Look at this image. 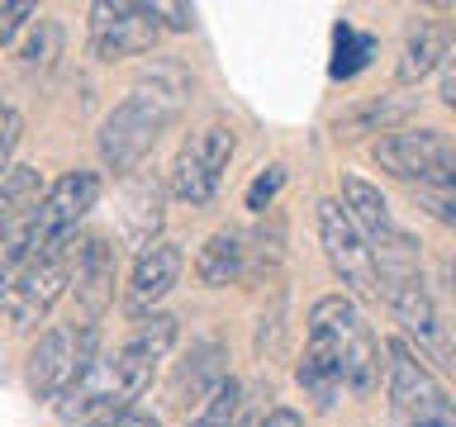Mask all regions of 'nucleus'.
<instances>
[{
	"label": "nucleus",
	"mask_w": 456,
	"mask_h": 427,
	"mask_svg": "<svg viewBox=\"0 0 456 427\" xmlns=\"http://www.w3.org/2000/svg\"><path fill=\"white\" fill-rule=\"evenodd\" d=\"M185 95H191V85H185L181 67H157L152 77H142L134 91L105 114V124H100V133H95V152H100V162H105V171L134 176L142 166V157L152 152V142L162 138V128L181 114Z\"/></svg>",
	"instance_id": "f257e3e1"
},
{
	"label": "nucleus",
	"mask_w": 456,
	"mask_h": 427,
	"mask_svg": "<svg viewBox=\"0 0 456 427\" xmlns=\"http://www.w3.org/2000/svg\"><path fill=\"white\" fill-rule=\"evenodd\" d=\"M309 333H319L328 347L338 351L352 394H370L380 384V342L347 294L319 299V304L309 309Z\"/></svg>",
	"instance_id": "f03ea898"
},
{
	"label": "nucleus",
	"mask_w": 456,
	"mask_h": 427,
	"mask_svg": "<svg viewBox=\"0 0 456 427\" xmlns=\"http://www.w3.org/2000/svg\"><path fill=\"white\" fill-rule=\"evenodd\" d=\"M385 390H390V413L399 427H456V404L442 394L433 370L404 337L385 342Z\"/></svg>",
	"instance_id": "7ed1b4c3"
},
{
	"label": "nucleus",
	"mask_w": 456,
	"mask_h": 427,
	"mask_svg": "<svg viewBox=\"0 0 456 427\" xmlns=\"http://www.w3.org/2000/svg\"><path fill=\"white\" fill-rule=\"evenodd\" d=\"M71 262H77V247L62 242L53 252H38L14 270V276L0 285V313L10 318L14 333H28L53 313V304L62 299V290H71Z\"/></svg>",
	"instance_id": "20e7f679"
},
{
	"label": "nucleus",
	"mask_w": 456,
	"mask_h": 427,
	"mask_svg": "<svg viewBox=\"0 0 456 427\" xmlns=\"http://www.w3.org/2000/svg\"><path fill=\"white\" fill-rule=\"evenodd\" d=\"M95 361H100V327L57 323L28 351V390H34V399H62Z\"/></svg>",
	"instance_id": "39448f33"
},
{
	"label": "nucleus",
	"mask_w": 456,
	"mask_h": 427,
	"mask_svg": "<svg viewBox=\"0 0 456 427\" xmlns=\"http://www.w3.org/2000/svg\"><path fill=\"white\" fill-rule=\"evenodd\" d=\"M385 280V304L395 309V318L404 323V333L413 337V351L423 361H437L447 375H456V347L447 337V327L437 318V304L423 285V270H390Z\"/></svg>",
	"instance_id": "423d86ee"
},
{
	"label": "nucleus",
	"mask_w": 456,
	"mask_h": 427,
	"mask_svg": "<svg viewBox=\"0 0 456 427\" xmlns=\"http://www.w3.org/2000/svg\"><path fill=\"white\" fill-rule=\"evenodd\" d=\"M342 199H347V214H352V223L362 228L366 247L376 252L380 276H390V270H419V242L395 223V214H390V205H385V195L376 185L362 181V176H347L342 181Z\"/></svg>",
	"instance_id": "0eeeda50"
},
{
	"label": "nucleus",
	"mask_w": 456,
	"mask_h": 427,
	"mask_svg": "<svg viewBox=\"0 0 456 427\" xmlns=\"http://www.w3.org/2000/svg\"><path fill=\"white\" fill-rule=\"evenodd\" d=\"M238 152V133L228 124H205L200 133H191L181 142L176 162H171V190L185 205H209L224 185V171Z\"/></svg>",
	"instance_id": "6e6552de"
},
{
	"label": "nucleus",
	"mask_w": 456,
	"mask_h": 427,
	"mask_svg": "<svg viewBox=\"0 0 456 427\" xmlns=\"http://www.w3.org/2000/svg\"><path fill=\"white\" fill-rule=\"evenodd\" d=\"M319 238H323V256L328 266L342 276L352 294L362 299H385V280L376 266V252L366 247L362 228L352 223V214L338 205V199H319Z\"/></svg>",
	"instance_id": "1a4fd4ad"
},
{
	"label": "nucleus",
	"mask_w": 456,
	"mask_h": 427,
	"mask_svg": "<svg viewBox=\"0 0 456 427\" xmlns=\"http://www.w3.org/2000/svg\"><path fill=\"white\" fill-rule=\"evenodd\" d=\"M157 38H162V20H157L152 5H134V0L91 5V57H100V62L152 52Z\"/></svg>",
	"instance_id": "9d476101"
},
{
	"label": "nucleus",
	"mask_w": 456,
	"mask_h": 427,
	"mask_svg": "<svg viewBox=\"0 0 456 427\" xmlns=\"http://www.w3.org/2000/svg\"><path fill=\"white\" fill-rule=\"evenodd\" d=\"M95 199H100V176L95 171H67L62 181H53L38 214H34V256L71 242L77 223L95 209Z\"/></svg>",
	"instance_id": "9b49d317"
},
{
	"label": "nucleus",
	"mask_w": 456,
	"mask_h": 427,
	"mask_svg": "<svg viewBox=\"0 0 456 427\" xmlns=\"http://www.w3.org/2000/svg\"><path fill=\"white\" fill-rule=\"evenodd\" d=\"M370 157H376L380 171L419 185L423 176H433V171L456 162V142L447 133H437V128H399V133H385L370 148Z\"/></svg>",
	"instance_id": "f8f14e48"
},
{
	"label": "nucleus",
	"mask_w": 456,
	"mask_h": 427,
	"mask_svg": "<svg viewBox=\"0 0 456 427\" xmlns=\"http://www.w3.org/2000/svg\"><path fill=\"white\" fill-rule=\"evenodd\" d=\"M114 285H119V252L110 247L105 233H86L71 262V299L86 323L105 318V309L114 304Z\"/></svg>",
	"instance_id": "ddd939ff"
},
{
	"label": "nucleus",
	"mask_w": 456,
	"mask_h": 427,
	"mask_svg": "<svg viewBox=\"0 0 456 427\" xmlns=\"http://www.w3.org/2000/svg\"><path fill=\"white\" fill-rule=\"evenodd\" d=\"M176 333H181V327H176L171 313H152V318H138L134 337L114 351V366H119V390H124L128 404H134V399L152 384V370L167 361L171 347H176Z\"/></svg>",
	"instance_id": "4468645a"
},
{
	"label": "nucleus",
	"mask_w": 456,
	"mask_h": 427,
	"mask_svg": "<svg viewBox=\"0 0 456 427\" xmlns=\"http://www.w3.org/2000/svg\"><path fill=\"white\" fill-rule=\"evenodd\" d=\"M162 181H157V171H134L124 185V242L128 247H138V256L157 247V233H162V223H167V209H162Z\"/></svg>",
	"instance_id": "2eb2a0df"
},
{
	"label": "nucleus",
	"mask_w": 456,
	"mask_h": 427,
	"mask_svg": "<svg viewBox=\"0 0 456 427\" xmlns=\"http://www.w3.org/2000/svg\"><path fill=\"white\" fill-rule=\"evenodd\" d=\"M181 266H185V256L176 242H157V247H148L138 256V266H134V280H128V313L134 318H148V309L157 304V299H167L171 294V285L181 280Z\"/></svg>",
	"instance_id": "dca6fc26"
},
{
	"label": "nucleus",
	"mask_w": 456,
	"mask_h": 427,
	"mask_svg": "<svg viewBox=\"0 0 456 427\" xmlns=\"http://www.w3.org/2000/svg\"><path fill=\"white\" fill-rule=\"evenodd\" d=\"M452 24H442V20H413L409 24V34H404V48H399V67H395V77L399 85H419L428 71H433L442 57H452Z\"/></svg>",
	"instance_id": "f3484780"
},
{
	"label": "nucleus",
	"mask_w": 456,
	"mask_h": 427,
	"mask_svg": "<svg viewBox=\"0 0 456 427\" xmlns=\"http://www.w3.org/2000/svg\"><path fill=\"white\" fill-rule=\"evenodd\" d=\"M224 361H228V351L219 347V342H200V347L191 351V361L176 366L171 399H176L181 408H205L209 394L228 380V366H224Z\"/></svg>",
	"instance_id": "a211bd4d"
},
{
	"label": "nucleus",
	"mask_w": 456,
	"mask_h": 427,
	"mask_svg": "<svg viewBox=\"0 0 456 427\" xmlns=\"http://www.w3.org/2000/svg\"><path fill=\"white\" fill-rule=\"evenodd\" d=\"M299 390H305L314 399V408H338V399L342 390H347V375H342V361H338V351L328 347V342L319 333H309L305 342V361H299Z\"/></svg>",
	"instance_id": "6ab92c4d"
},
{
	"label": "nucleus",
	"mask_w": 456,
	"mask_h": 427,
	"mask_svg": "<svg viewBox=\"0 0 456 427\" xmlns=\"http://www.w3.org/2000/svg\"><path fill=\"white\" fill-rule=\"evenodd\" d=\"M242 276H248V233L219 228L195 256V280L209 285V290H224V285H238Z\"/></svg>",
	"instance_id": "aec40b11"
},
{
	"label": "nucleus",
	"mask_w": 456,
	"mask_h": 427,
	"mask_svg": "<svg viewBox=\"0 0 456 427\" xmlns=\"http://www.w3.org/2000/svg\"><path fill=\"white\" fill-rule=\"evenodd\" d=\"M413 114V100L409 95H395V100H370V105L352 109L338 119V138H366V133H399V124H404Z\"/></svg>",
	"instance_id": "412c9836"
},
{
	"label": "nucleus",
	"mask_w": 456,
	"mask_h": 427,
	"mask_svg": "<svg viewBox=\"0 0 456 427\" xmlns=\"http://www.w3.org/2000/svg\"><path fill=\"white\" fill-rule=\"evenodd\" d=\"M409 190L442 228H456V162L433 171V176H423L419 185H409Z\"/></svg>",
	"instance_id": "4be33fe9"
},
{
	"label": "nucleus",
	"mask_w": 456,
	"mask_h": 427,
	"mask_svg": "<svg viewBox=\"0 0 456 427\" xmlns=\"http://www.w3.org/2000/svg\"><path fill=\"white\" fill-rule=\"evenodd\" d=\"M57 57H62V24H57V20H43V14H38L34 38H28L24 52H20L24 77H48V71L57 67Z\"/></svg>",
	"instance_id": "5701e85b"
},
{
	"label": "nucleus",
	"mask_w": 456,
	"mask_h": 427,
	"mask_svg": "<svg viewBox=\"0 0 456 427\" xmlns=\"http://www.w3.org/2000/svg\"><path fill=\"white\" fill-rule=\"evenodd\" d=\"M333 43H338V57H333V81H352L356 71H362L370 57H376V38L370 34H356L352 24H338L333 28Z\"/></svg>",
	"instance_id": "b1692460"
},
{
	"label": "nucleus",
	"mask_w": 456,
	"mask_h": 427,
	"mask_svg": "<svg viewBox=\"0 0 456 427\" xmlns=\"http://www.w3.org/2000/svg\"><path fill=\"white\" fill-rule=\"evenodd\" d=\"M238 408H242V384L238 380H224L219 390L209 394V404L195 413V427H233L238 423Z\"/></svg>",
	"instance_id": "393cba45"
},
{
	"label": "nucleus",
	"mask_w": 456,
	"mask_h": 427,
	"mask_svg": "<svg viewBox=\"0 0 456 427\" xmlns=\"http://www.w3.org/2000/svg\"><path fill=\"white\" fill-rule=\"evenodd\" d=\"M281 185H285V166L276 162V166H266L262 176H256V181L248 185V209H252V214H266L271 205H276Z\"/></svg>",
	"instance_id": "a878e982"
},
{
	"label": "nucleus",
	"mask_w": 456,
	"mask_h": 427,
	"mask_svg": "<svg viewBox=\"0 0 456 427\" xmlns=\"http://www.w3.org/2000/svg\"><path fill=\"white\" fill-rule=\"evenodd\" d=\"M34 5H24V0H10V5H0V48H10L14 38H20V28L34 20Z\"/></svg>",
	"instance_id": "bb28decb"
},
{
	"label": "nucleus",
	"mask_w": 456,
	"mask_h": 427,
	"mask_svg": "<svg viewBox=\"0 0 456 427\" xmlns=\"http://www.w3.org/2000/svg\"><path fill=\"white\" fill-rule=\"evenodd\" d=\"M152 10H157V20H167V28H176V34H185V28L195 24V14L185 10V5H162V0H157Z\"/></svg>",
	"instance_id": "cd10ccee"
},
{
	"label": "nucleus",
	"mask_w": 456,
	"mask_h": 427,
	"mask_svg": "<svg viewBox=\"0 0 456 427\" xmlns=\"http://www.w3.org/2000/svg\"><path fill=\"white\" fill-rule=\"evenodd\" d=\"M256 427H305V418H299L295 408H271V413H266V418L256 423Z\"/></svg>",
	"instance_id": "c85d7f7f"
},
{
	"label": "nucleus",
	"mask_w": 456,
	"mask_h": 427,
	"mask_svg": "<svg viewBox=\"0 0 456 427\" xmlns=\"http://www.w3.org/2000/svg\"><path fill=\"white\" fill-rule=\"evenodd\" d=\"M442 100L456 114V57H447V67H442Z\"/></svg>",
	"instance_id": "c756f323"
},
{
	"label": "nucleus",
	"mask_w": 456,
	"mask_h": 427,
	"mask_svg": "<svg viewBox=\"0 0 456 427\" xmlns=\"http://www.w3.org/2000/svg\"><path fill=\"white\" fill-rule=\"evenodd\" d=\"M119 427H162V423H157L152 413H138V408H128L124 418H119Z\"/></svg>",
	"instance_id": "7c9ffc66"
},
{
	"label": "nucleus",
	"mask_w": 456,
	"mask_h": 427,
	"mask_svg": "<svg viewBox=\"0 0 456 427\" xmlns=\"http://www.w3.org/2000/svg\"><path fill=\"white\" fill-rule=\"evenodd\" d=\"M5 114H10V105H5V100H0V124H5Z\"/></svg>",
	"instance_id": "2f4dec72"
},
{
	"label": "nucleus",
	"mask_w": 456,
	"mask_h": 427,
	"mask_svg": "<svg viewBox=\"0 0 456 427\" xmlns=\"http://www.w3.org/2000/svg\"><path fill=\"white\" fill-rule=\"evenodd\" d=\"M233 427H252V423H233Z\"/></svg>",
	"instance_id": "473e14b6"
},
{
	"label": "nucleus",
	"mask_w": 456,
	"mask_h": 427,
	"mask_svg": "<svg viewBox=\"0 0 456 427\" xmlns=\"http://www.w3.org/2000/svg\"><path fill=\"white\" fill-rule=\"evenodd\" d=\"M191 427H195V423H191Z\"/></svg>",
	"instance_id": "72a5a7b5"
}]
</instances>
